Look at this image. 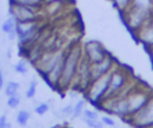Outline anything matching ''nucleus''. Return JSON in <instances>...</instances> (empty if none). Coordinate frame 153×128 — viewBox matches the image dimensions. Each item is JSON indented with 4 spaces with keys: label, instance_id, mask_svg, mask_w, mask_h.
<instances>
[{
    "label": "nucleus",
    "instance_id": "f257e3e1",
    "mask_svg": "<svg viewBox=\"0 0 153 128\" xmlns=\"http://www.w3.org/2000/svg\"><path fill=\"white\" fill-rule=\"evenodd\" d=\"M81 59H82V45L74 44L66 50L62 73H61L57 90H67L71 86H73Z\"/></svg>",
    "mask_w": 153,
    "mask_h": 128
},
{
    "label": "nucleus",
    "instance_id": "f03ea898",
    "mask_svg": "<svg viewBox=\"0 0 153 128\" xmlns=\"http://www.w3.org/2000/svg\"><path fill=\"white\" fill-rule=\"evenodd\" d=\"M130 77L129 73L120 66H116L110 72V83H109V90L106 93L105 99L117 97L124 93H128L133 87L129 85Z\"/></svg>",
    "mask_w": 153,
    "mask_h": 128
},
{
    "label": "nucleus",
    "instance_id": "7ed1b4c3",
    "mask_svg": "<svg viewBox=\"0 0 153 128\" xmlns=\"http://www.w3.org/2000/svg\"><path fill=\"white\" fill-rule=\"evenodd\" d=\"M110 83V73L93 80L86 89V100L93 105H99L105 99Z\"/></svg>",
    "mask_w": 153,
    "mask_h": 128
},
{
    "label": "nucleus",
    "instance_id": "20e7f679",
    "mask_svg": "<svg viewBox=\"0 0 153 128\" xmlns=\"http://www.w3.org/2000/svg\"><path fill=\"white\" fill-rule=\"evenodd\" d=\"M123 16H124L123 20L128 26V29L136 35V32L140 31L143 28V25L153 17V13L141 11L131 6L127 12L123 13Z\"/></svg>",
    "mask_w": 153,
    "mask_h": 128
},
{
    "label": "nucleus",
    "instance_id": "39448f33",
    "mask_svg": "<svg viewBox=\"0 0 153 128\" xmlns=\"http://www.w3.org/2000/svg\"><path fill=\"white\" fill-rule=\"evenodd\" d=\"M153 92L145 89H131L127 93V99L129 104V117L134 116L137 111H140L149 100ZM127 120V118H126Z\"/></svg>",
    "mask_w": 153,
    "mask_h": 128
},
{
    "label": "nucleus",
    "instance_id": "423d86ee",
    "mask_svg": "<svg viewBox=\"0 0 153 128\" xmlns=\"http://www.w3.org/2000/svg\"><path fill=\"white\" fill-rule=\"evenodd\" d=\"M129 123L134 128H151L153 127V95L147 102V104L137 111L134 116L128 117Z\"/></svg>",
    "mask_w": 153,
    "mask_h": 128
},
{
    "label": "nucleus",
    "instance_id": "0eeeda50",
    "mask_svg": "<svg viewBox=\"0 0 153 128\" xmlns=\"http://www.w3.org/2000/svg\"><path fill=\"white\" fill-rule=\"evenodd\" d=\"M82 55L92 65L105 59L109 53L99 41L91 39L82 44Z\"/></svg>",
    "mask_w": 153,
    "mask_h": 128
},
{
    "label": "nucleus",
    "instance_id": "6e6552de",
    "mask_svg": "<svg viewBox=\"0 0 153 128\" xmlns=\"http://www.w3.org/2000/svg\"><path fill=\"white\" fill-rule=\"evenodd\" d=\"M36 7L20 5V4H12L10 5V14L16 19V22H32L37 20Z\"/></svg>",
    "mask_w": 153,
    "mask_h": 128
},
{
    "label": "nucleus",
    "instance_id": "1a4fd4ad",
    "mask_svg": "<svg viewBox=\"0 0 153 128\" xmlns=\"http://www.w3.org/2000/svg\"><path fill=\"white\" fill-rule=\"evenodd\" d=\"M116 67V61L115 59L109 54L105 59H103L102 61L97 62V63H92L91 68H90V73H91V80H96L105 74H109L114 68Z\"/></svg>",
    "mask_w": 153,
    "mask_h": 128
},
{
    "label": "nucleus",
    "instance_id": "9d476101",
    "mask_svg": "<svg viewBox=\"0 0 153 128\" xmlns=\"http://www.w3.org/2000/svg\"><path fill=\"white\" fill-rule=\"evenodd\" d=\"M136 36L146 48L153 47V17L143 25L140 31L136 32Z\"/></svg>",
    "mask_w": 153,
    "mask_h": 128
},
{
    "label": "nucleus",
    "instance_id": "9b49d317",
    "mask_svg": "<svg viewBox=\"0 0 153 128\" xmlns=\"http://www.w3.org/2000/svg\"><path fill=\"white\" fill-rule=\"evenodd\" d=\"M131 6L137 10L153 13V0H133Z\"/></svg>",
    "mask_w": 153,
    "mask_h": 128
},
{
    "label": "nucleus",
    "instance_id": "f8f14e48",
    "mask_svg": "<svg viewBox=\"0 0 153 128\" xmlns=\"http://www.w3.org/2000/svg\"><path fill=\"white\" fill-rule=\"evenodd\" d=\"M111 2L114 4V6L116 7V10L123 14L124 12H127L130 7H131V2L133 0H111Z\"/></svg>",
    "mask_w": 153,
    "mask_h": 128
},
{
    "label": "nucleus",
    "instance_id": "ddd939ff",
    "mask_svg": "<svg viewBox=\"0 0 153 128\" xmlns=\"http://www.w3.org/2000/svg\"><path fill=\"white\" fill-rule=\"evenodd\" d=\"M85 105H86V99H79V100L74 104L72 118H78V117H80V116L82 115V112H84Z\"/></svg>",
    "mask_w": 153,
    "mask_h": 128
},
{
    "label": "nucleus",
    "instance_id": "4468645a",
    "mask_svg": "<svg viewBox=\"0 0 153 128\" xmlns=\"http://www.w3.org/2000/svg\"><path fill=\"white\" fill-rule=\"evenodd\" d=\"M16 24H17L16 19H14L13 17H10V18H7V19L2 23V25H1V30H2L5 33H10L11 31L16 30Z\"/></svg>",
    "mask_w": 153,
    "mask_h": 128
},
{
    "label": "nucleus",
    "instance_id": "2eb2a0df",
    "mask_svg": "<svg viewBox=\"0 0 153 128\" xmlns=\"http://www.w3.org/2000/svg\"><path fill=\"white\" fill-rule=\"evenodd\" d=\"M8 1H10V5H12V4H20V5L31 6V7H37L44 0H8Z\"/></svg>",
    "mask_w": 153,
    "mask_h": 128
},
{
    "label": "nucleus",
    "instance_id": "dca6fc26",
    "mask_svg": "<svg viewBox=\"0 0 153 128\" xmlns=\"http://www.w3.org/2000/svg\"><path fill=\"white\" fill-rule=\"evenodd\" d=\"M29 118H30V112L26 110H20L17 115V122L20 126H26Z\"/></svg>",
    "mask_w": 153,
    "mask_h": 128
},
{
    "label": "nucleus",
    "instance_id": "f3484780",
    "mask_svg": "<svg viewBox=\"0 0 153 128\" xmlns=\"http://www.w3.org/2000/svg\"><path fill=\"white\" fill-rule=\"evenodd\" d=\"M19 89V84L16 83V81H10L7 85H6V89H5V93L10 97V96H14L17 93Z\"/></svg>",
    "mask_w": 153,
    "mask_h": 128
},
{
    "label": "nucleus",
    "instance_id": "a211bd4d",
    "mask_svg": "<svg viewBox=\"0 0 153 128\" xmlns=\"http://www.w3.org/2000/svg\"><path fill=\"white\" fill-rule=\"evenodd\" d=\"M84 122H85L86 126L90 127V128H104V124H103V122L100 121V118L93 120V118H85V117H84Z\"/></svg>",
    "mask_w": 153,
    "mask_h": 128
},
{
    "label": "nucleus",
    "instance_id": "6ab92c4d",
    "mask_svg": "<svg viewBox=\"0 0 153 128\" xmlns=\"http://www.w3.org/2000/svg\"><path fill=\"white\" fill-rule=\"evenodd\" d=\"M14 71L19 74H26L27 73V65L24 60H20L19 62H17L14 65Z\"/></svg>",
    "mask_w": 153,
    "mask_h": 128
},
{
    "label": "nucleus",
    "instance_id": "aec40b11",
    "mask_svg": "<svg viewBox=\"0 0 153 128\" xmlns=\"http://www.w3.org/2000/svg\"><path fill=\"white\" fill-rule=\"evenodd\" d=\"M36 90H37V81L36 80H32L30 83L27 90H26V93H25L26 98H33L35 95H36Z\"/></svg>",
    "mask_w": 153,
    "mask_h": 128
},
{
    "label": "nucleus",
    "instance_id": "412c9836",
    "mask_svg": "<svg viewBox=\"0 0 153 128\" xmlns=\"http://www.w3.org/2000/svg\"><path fill=\"white\" fill-rule=\"evenodd\" d=\"M100 121L103 122V124L104 126H108V127H116V121L111 117V116H109V115H104V116H102L100 117Z\"/></svg>",
    "mask_w": 153,
    "mask_h": 128
},
{
    "label": "nucleus",
    "instance_id": "4be33fe9",
    "mask_svg": "<svg viewBox=\"0 0 153 128\" xmlns=\"http://www.w3.org/2000/svg\"><path fill=\"white\" fill-rule=\"evenodd\" d=\"M82 115H84L85 118H93V120H96V118H100L98 111H96V110H91V109H84Z\"/></svg>",
    "mask_w": 153,
    "mask_h": 128
},
{
    "label": "nucleus",
    "instance_id": "5701e85b",
    "mask_svg": "<svg viewBox=\"0 0 153 128\" xmlns=\"http://www.w3.org/2000/svg\"><path fill=\"white\" fill-rule=\"evenodd\" d=\"M19 103H20V99H19V97L18 96H10L8 97V99H7V105L10 106V108H17L18 105H19Z\"/></svg>",
    "mask_w": 153,
    "mask_h": 128
},
{
    "label": "nucleus",
    "instance_id": "b1692460",
    "mask_svg": "<svg viewBox=\"0 0 153 128\" xmlns=\"http://www.w3.org/2000/svg\"><path fill=\"white\" fill-rule=\"evenodd\" d=\"M48 110H49L48 103H41V104H38V105L35 108V112H36L37 115H44Z\"/></svg>",
    "mask_w": 153,
    "mask_h": 128
},
{
    "label": "nucleus",
    "instance_id": "393cba45",
    "mask_svg": "<svg viewBox=\"0 0 153 128\" xmlns=\"http://www.w3.org/2000/svg\"><path fill=\"white\" fill-rule=\"evenodd\" d=\"M73 108H74V105H72V104H68V105L63 106L61 109V116H63V117H72Z\"/></svg>",
    "mask_w": 153,
    "mask_h": 128
},
{
    "label": "nucleus",
    "instance_id": "a878e982",
    "mask_svg": "<svg viewBox=\"0 0 153 128\" xmlns=\"http://www.w3.org/2000/svg\"><path fill=\"white\" fill-rule=\"evenodd\" d=\"M148 54H149V59H151V63H152V68H153V47L152 48H147Z\"/></svg>",
    "mask_w": 153,
    "mask_h": 128
},
{
    "label": "nucleus",
    "instance_id": "bb28decb",
    "mask_svg": "<svg viewBox=\"0 0 153 128\" xmlns=\"http://www.w3.org/2000/svg\"><path fill=\"white\" fill-rule=\"evenodd\" d=\"M6 123H7V122H6V116H5V115H2V116L0 117V128H1V127H4Z\"/></svg>",
    "mask_w": 153,
    "mask_h": 128
},
{
    "label": "nucleus",
    "instance_id": "cd10ccee",
    "mask_svg": "<svg viewBox=\"0 0 153 128\" xmlns=\"http://www.w3.org/2000/svg\"><path fill=\"white\" fill-rule=\"evenodd\" d=\"M4 86V74H2V71L0 69V90L2 89Z\"/></svg>",
    "mask_w": 153,
    "mask_h": 128
},
{
    "label": "nucleus",
    "instance_id": "c85d7f7f",
    "mask_svg": "<svg viewBox=\"0 0 153 128\" xmlns=\"http://www.w3.org/2000/svg\"><path fill=\"white\" fill-rule=\"evenodd\" d=\"M1 128H11V124L10 123H6L4 127H1Z\"/></svg>",
    "mask_w": 153,
    "mask_h": 128
},
{
    "label": "nucleus",
    "instance_id": "c756f323",
    "mask_svg": "<svg viewBox=\"0 0 153 128\" xmlns=\"http://www.w3.org/2000/svg\"><path fill=\"white\" fill-rule=\"evenodd\" d=\"M114 128H118V127H114Z\"/></svg>",
    "mask_w": 153,
    "mask_h": 128
},
{
    "label": "nucleus",
    "instance_id": "7c9ffc66",
    "mask_svg": "<svg viewBox=\"0 0 153 128\" xmlns=\"http://www.w3.org/2000/svg\"><path fill=\"white\" fill-rule=\"evenodd\" d=\"M151 128H153V127H151Z\"/></svg>",
    "mask_w": 153,
    "mask_h": 128
},
{
    "label": "nucleus",
    "instance_id": "2f4dec72",
    "mask_svg": "<svg viewBox=\"0 0 153 128\" xmlns=\"http://www.w3.org/2000/svg\"><path fill=\"white\" fill-rule=\"evenodd\" d=\"M133 128H134V127H133Z\"/></svg>",
    "mask_w": 153,
    "mask_h": 128
}]
</instances>
